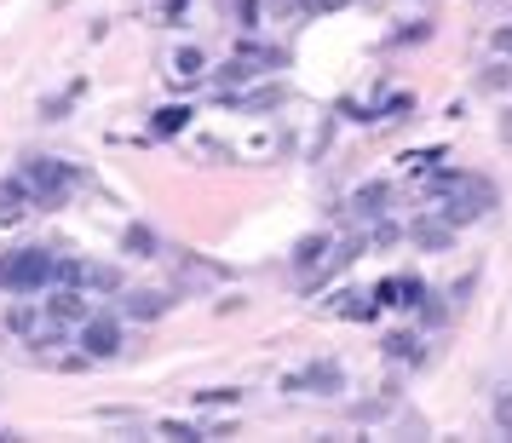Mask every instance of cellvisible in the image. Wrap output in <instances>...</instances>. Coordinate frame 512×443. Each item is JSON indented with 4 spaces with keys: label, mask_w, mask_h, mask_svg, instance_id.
Here are the masks:
<instances>
[{
    "label": "cell",
    "mask_w": 512,
    "mask_h": 443,
    "mask_svg": "<svg viewBox=\"0 0 512 443\" xmlns=\"http://www.w3.org/2000/svg\"><path fill=\"white\" fill-rule=\"evenodd\" d=\"M236 104H242V110H277V104H282V87H259V93H242Z\"/></svg>",
    "instance_id": "9a60e30c"
},
{
    "label": "cell",
    "mask_w": 512,
    "mask_h": 443,
    "mask_svg": "<svg viewBox=\"0 0 512 443\" xmlns=\"http://www.w3.org/2000/svg\"><path fill=\"white\" fill-rule=\"evenodd\" d=\"M328 248H334L328 236H305L300 248H294V271H300V277H311V271H317V259H323Z\"/></svg>",
    "instance_id": "9c48e42d"
},
{
    "label": "cell",
    "mask_w": 512,
    "mask_h": 443,
    "mask_svg": "<svg viewBox=\"0 0 512 443\" xmlns=\"http://www.w3.org/2000/svg\"><path fill=\"white\" fill-rule=\"evenodd\" d=\"M386 357L392 363H426V346H420L415 334H386Z\"/></svg>",
    "instance_id": "8fae6325"
},
{
    "label": "cell",
    "mask_w": 512,
    "mask_h": 443,
    "mask_svg": "<svg viewBox=\"0 0 512 443\" xmlns=\"http://www.w3.org/2000/svg\"><path fill=\"white\" fill-rule=\"evenodd\" d=\"M236 18H242V24H254V18H259V0H236Z\"/></svg>",
    "instance_id": "7402d4cb"
},
{
    "label": "cell",
    "mask_w": 512,
    "mask_h": 443,
    "mask_svg": "<svg viewBox=\"0 0 512 443\" xmlns=\"http://www.w3.org/2000/svg\"><path fill=\"white\" fill-rule=\"evenodd\" d=\"M386 202H392V190H386V185H363L357 196H351V213H357V219H380Z\"/></svg>",
    "instance_id": "ba28073f"
},
{
    "label": "cell",
    "mask_w": 512,
    "mask_h": 443,
    "mask_svg": "<svg viewBox=\"0 0 512 443\" xmlns=\"http://www.w3.org/2000/svg\"><path fill=\"white\" fill-rule=\"evenodd\" d=\"M81 351H87V363L121 357V323L116 317H87V323H81Z\"/></svg>",
    "instance_id": "277c9868"
},
{
    "label": "cell",
    "mask_w": 512,
    "mask_h": 443,
    "mask_svg": "<svg viewBox=\"0 0 512 443\" xmlns=\"http://www.w3.org/2000/svg\"><path fill=\"white\" fill-rule=\"evenodd\" d=\"M156 248H162V242H156L150 225H127V254H133V259H150Z\"/></svg>",
    "instance_id": "4fadbf2b"
},
{
    "label": "cell",
    "mask_w": 512,
    "mask_h": 443,
    "mask_svg": "<svg viewBox=\"0 0 512 443\" xmlns=\"http://www.w3.org/2000/svg\"><path fill=\"white\" fill-rule=\"evenodd\" d=\"M162 432H167V438H179V443H185V438H202V432H196V426H185V420H162Z\"/></svg>",
    "instance_id": "44dd1931"
},
{
    "label": "cell",
    "mask_w": 512,
    "mask_h": 443,
    "mask_svg": "<svg viewBox=\"0 0 512 443\" xmlns=\"http://www.w3.org/2000/svg\"><path fill=\"white\" fill-rule=\"evenodd\" d=\"M495 426H501V438H512V386L495 392Z\"/></svg>",
    "instance_id": "e0dca14e"
},
{
    "label": "cell",
    "mask_w": 512,
    "mask_h": 443,
    "mask_svg": "<svg viewBox=\"0 0 512 443\" xmlns=\"http://www.w3.org/2000/svg\"><path fill=\"white\" fill-rule=\"evenodd\" d=\"M167 294H150V288H139V294H127V317H144V323H150V317H162L167 311Z\"/></svg>",
    "instance_id": "30bf717a"
},
{
    "label": "cell",
    "mask_w": 512,
    "mask_h": 443,
    "mask_svg": "<svg viewBox=\"0 0 512 443\" xmlns=\"http://www.w3.org/2000/svg\"><path fill=\"white\" fill-rule=\"evenodd\" d=\"M0 288H12V294L52 288V254L47 248H12V254H0Z\"/></svg>",
    "instance_id": "7a4b0ae2"
},
{
    "label": "cell",
    "mask_w": 512,
    "mask_h": 443,
    "mask_svg": "<svg viewBox=\"0 0 512 443\" xmlns=\"http://www.w3.org/2000/svg\"><path fill=\"white\" fill-rule=\"evenodd\" d=\"M334 311H340V317H369L374 305H369V294H340V300H334Z\"/></svg>",
    "instance_id": "ac0fdd59"
},
{
    "label": "cell",
    "mask_w": 512,
    "mask_h": 443,
    "mask_svg": "<svg viewBox=\"0 0 512 443\" xmlns=\"http://www.w3.org/2000/svg\"><path fill=\"white\" fill-rule=\"evenodd\" d=\"M334 6H340V0H300V12H305V18H311V12H334Z\"/></svg>",
    "instance_id": "603a6c76"
},
{
    "label": "cell",
    "mask_w": 512,
    "mask_h": 443,
    "mask_svg": "<svg viewBox=\"0 0 512 443\" xmlns=\"http://www.w3.org/2000/svg\"><path fill=\"white\" fill-rule=\"evenodd\" d=\"M196 403H202V409H231V403H242V392H231V386H208V392H196Z\"/></svg>",
    "instance_id": "2e32d148"
},
{
    "label": "cell",
    "mask_w": 512,
    "mask_h": 443,
    "mask_svg": "<svg viewBox=\"0 0 512 443\" xmlns=\"http://www.w3.org/2000/svg\"><path fill=\"white\" fill-rule=\"evenodd\" d=\"M18 179L29 185V196H35L41 208H64V202L75 196V185H81L75 162H64V156H29Z\"/></svg>",
    "instance_id": "6da1fadb"
},
{
    "label": "cell",
    "mask_w": 512,
    "mask_h": 443,
    "mask_svg": "<svg viewBox=\"0 0 512 443\" xmlns=\"http://www.w3.org/2000/svg\"><path fill=\"white\" fill-rule=\"evenodd\" d=\"M29 202H35V196H29V185H24V179H6V185H0V225L24 219V213H29Z\"/></svg>",
    "instance_id": "52a82bcc"
},
{
    "label": "cell",
    "mask_w": 512,
    "mask_h": 443,
    "mask_svg": "<svg viewBox=\"0 0 512 443\" xmlns=\"http://www.w3.org/2000/svg\"><path fill=\"white\" fill-rule=\"evenodd\" d=\"M409 236H415V242L426 248V254H443V248L455 242V225H449V219H443V213L432 208V213H420L415 225H409Z\"/></svg>",
    "instance_id": "8992f818"
},
{
    "label": "cell",
    "mask_w": 512,
    "mask_h": 443,
    "mask_svg": "<svg viewBox=\"0 0 512 443\" xmlns=\"http://www.w3.org/2000/svg\"><path fill=\"white\" fill-rule=\"evenodd\" d=\"M6 328H18L24 340H35V334H41V311H29V305H12V311H6Z\"/></svg>",
    "instance_id": "5bb4252c"
},
{
    "label": "cell",
    "mask_w": 512,
    "mask_h": 443,
    "mask_svg": "<svg viewBox=\"0 0 512 443\" xmlns=\"http://www.w3.org/2000/svg\"><path fill=\"white\" fill-rule=\"evenodd\" d=\"M346 386V369L334 363V357H317V363H305V369H288L282 374V392H305V397H328Z\"/></svg>",
    "instance_id": "3957f363"
},
{
    "label": "cell",
    "mask_w": 512,
    "mask_h": 443,
    "mask_svg": "<svg viewBox=\"0 0 512 443\" xmlns=\"http://www.w3.org/2000/svg\"><path fill=\"white\" fill-rule=\"evenodd\" d=\"M495 52H501V58H512V29H495Z\"/></svg>",
    "instance_id": "cb8c5ba5"
},
{
    "label": "cell",
    "mask_w": 512,
    "mask_h": 443,
    "mask_svg": "<svg viewBox=\"0 0 512 443\" xmlns=\"http://www.w3.org/2000/svg\"><path fill=\"white\" fill-rule=\"evenodd\" d=\"M185 121H190V110H185V104H167L162 116L150 121V139H173V133H179Z\"/></svg>",
    "instance_id": "7c38bea8"
},
{
    "label": "cell",
    "mask_w": 512,
    "mask_h": 443,
    "mask_svg": "<svg viewBox=\"0 0 512 443\" xmlns=\"http://www.w3.org/2000/svg\"><path fill=\"white\" fill-rule=\"evenodd\" d=\"M75 98H81V87H70V93H64V98H52V104H47V121H58V116H64V110H70V104H75Z\"/></svg>",
    "instance_id": "ffe728a7"
},
{
    "label": "cell",
    "mask_w": 512,
    "mask_h": 443,
    "mask_svg": "<svg viewBox=\"0 0 512 443\" xmlns=\"http://www.w3.org/2000/svg\"><path fill=\"white\" fill-rule=\"evenodd\" d=\"M501 133H507V139H512V116H507V121H501Z\"/></svg>",
    "instance_id": "d4e9b609"
},
{
    "label": "cell",
    "mask_w": 512,
    "mask_h": 443,
    "mask_svg": "<svg viewBox=\"0 0 512 443\" xmlns=\"http://www.w3.org/2000/svg\"><path fill=\"white\" fill-rule=\"evenodd\" d=\"M41 317L58 323V328H70V323H87V317H93V305H87L81 288H58V282H52V300L41 305Z\"/></svg>",
    "instance_id": "5b68a950"
},
{
    "label": "cell",
    "mask_w": 512,
    "mask_h": 443,
    "mask_svg": "<svg viewBox=\"0 0 512 443\" xmlns=\"http://www.w3.org/2000/svg\"><path fill=\"white\" fill-rule=\"evenodd\" d=\"M173 75H179V81H190V75H202V52H173Z\"/></svg>",
    "instance_id": "d6986e66"
}]
</instances>
